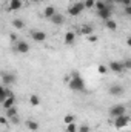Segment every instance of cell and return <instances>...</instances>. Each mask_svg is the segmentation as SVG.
<instances>
[{
  "mask_svg": "<svg viewBox=\"0 0 131 132\" xmlns=\"http://www.w3.org/2000/svg\"><path fill=\"white\" fill-rule=\"evenodd\" d=\"M68 85H69V89L74 91V92H82V91L85 89V81H83V78H82L77 72L72 74V77L69 78Z\"/></svg>",
  "mask_w": 131,
  "mask_h": 132,
  "instance_id": "cell-1",
  "label": "cell"
},
{
  "mask_svg": "<svg viewBox=\"0 0 131 132\" xmlns=\"http://www.w3.org/2000/svg\"><path fill=\"white\" fill-rule=\"evenodd\" d=\"M125 114H127L125 104H114L110 109V117L111 118H116V117H120V115H125Z\"/></svg>",
  "mask_w": 131,
  "mask_h": 132,
  "instance_id": "cell-2",
  "label": "cell"
},
{
  "mask_svg": "<svg viewBox=\"0 0 131 132\" xmlns=\"http://www.w3.org/2000/svg\"><path fill=\"white\" fill-rule=\"evenodd\" d=\"M83 9H85V8H83V2H77V3H74V5H71V6L68 8V14L72 15V17H76V15L82 14Z\"/></svg>",
  "mask_w": 131,
  "mask_h": 132,
  "instance_id": "cell-3",
  "label": "cell"
},
{
  "mask_svg": "<svg viewBox=\"0 0 131 132\" xmlns=\"http://www.w3.org/2000/svg\"><path fill=\"white\" fill-rule=\"evenodd\" d=\"M128 123H130V117L125 114V115H120V117H116L114 118V126L117 128V129H122V128H125V126H128Z\"/></svg>",
  "mask_w": 131,
  "mask_h": 132,
  "instance_id": "cell-4",
  "label": "cell"
},
{
  "mask_svg": "<svg viewBox=\"0 0 131 132\" xmlns=\"http://www.w3.org/2000/svg\"><path fill=\"white\" fill-rule=\"evenodd\" d=\"M111 14H113V6L111 5H106L103 9H100L97 11V15L105 22V20H108V19H111Z\"/></svg>",
  "mask_w": 131,
  "mask_h": 132,
  "instance_id": "cell-5",
  "label": "cell"
},
{
  "mask_svg": "<svg viewBox=\"0 0 131 132\" xmlns=\"http://www.w3.org/2000/svg\"><path fill=\"white\" fill-rule=\"evenodd\" d=\"M123 92H125V88H123L122 85H113V86L110 88V95H113V97L123 95Z\"/></svg>",
  "mask_w": 131,
  "mask_h": 132,
  "instance_id": "cell-6",
  "label": "cell"
},
{
  "mask_svg": "<svg viewBox=\"0 0 131 132\" xmlns=\"http://www.w3.org/2000/svg\"><path fill=\"white\" fill-rule=\"evenodd\" d=\"M31 37H33L34 42H37V43H43L45 40H46V32H43V31H31Z\"/></svg>",
  "mask_w": 131,
  "mask_h": 132,
  "instance_id": "cell-7",
  "label": "cell"
},
{
  "mask_svg": "<svg viewBox=\"0 0 131 132\" xmlns=\"http://www.w3.org/2000/svg\"><path fill=\"white\" fill-rule=\"evenodd\" d=\"M110 71H113L114 74H122L123 72V66H122V62H111L110 65L106 66Z\"/></svg>",
  "mask_w": 131,
  "mask_h": 132,
  "instance_id": "cell-8",
  "label": "cell"
},
{
  "mask_svg": "<svg viewBox=\"0 0 131 132\" xmlns=\"http://www.w3.org/2000/svg\"><path fill=\"white\" fill-rule=\"evenodd\" d=\"M17 52L19 54H28L30 52V45L25 40H17Z\"/></svg>",
  "mask_w": 131,
  "mask_h": 132,
  "instance_id": "cell-9",
  "label": "cell"
},
{
  "mask_svg": "<svg viewBox=\"0 0 131 132\" xmlns=\"http://www.w3.org/2000/svg\"><path fill=\"white\" fill-rule=\"evenodd\" d=\"M2 81L5 86H9L16 81V75L14 74H2Z\"/></svg>",
  "mask_w": 131,
  "mask_h": 132,
  "instance_id": "cell-10",
  "label": "cell"
},
{
  "mask_svg": "<svg viewBox=\"0 0 131 132\" xmlns=\"http://www.w3.org/2000/svg\"><path fill=\"white\" fill-rule=\"evenodd\" d=\"M54 25H57V26H60V25H63V22H65V17L62 15V14H59V12H56L51 19H49Z\"/></svg>",
  "mask_w": 131,
  "mask_h": 132,
  "instance_id": "cell-11",
  "label": "cell"
},
{
  "mask_svg": "<svg viewBox=\"0 0 131 132\" xmlns=\"http://www.w3.org/2000/svg\"><path fill=\"white\" fill-rule=\"evenodd\" d=\"M22 0H9V6H8V11H19L22 8Z\"/></svg>",
  "mask_w": 131,
  "mask_h": 132,
  "instance_id": "cell-12",
  "label": "cell"
},
{
  "mask_svg": "<svg viewBox=\"0 0 131 132\" xmlns=\"http://www.w3.org/2000/svg\"><path fill=\"white\" fill-rule=\"evenodd\" d=\"M57 11H56V8L54 6H46L45 9H43V17H46V19H51L54 14H56Z\"/></svg>",
  "mask_w": 131,
  "mask_h": 132,
  "instance_id": "cell-13",
  "label": "cell"
},
{
  "mask_svg": "<svg viewBox=\"0 0 131 132\" xmlns=\"http://www.w3.org/2000/svg\"><path fill=\"white\" fill-rule=\"evenodd\" d=\"M14 104H16V97H14V94L9 95V97H6L5 101H3V108H5V109L11 108V106H14Z\"/></svg>",
  "mask_w": 131,
  "mask_h": 132,
  "instance_id": "cell-14",
  "label": "cell"
},
{
  "mask_svg": "<svg viewBox=\"0 0 131 132\" xmlns=\"http://www.w3.org/2000/svg\"><path fill=\"white\" fill-rule=\"evenodd\" d=\"M94 31V28L91 26V25H83V26H80V29H79V32L83 34V35H90V34H93Z\"/></svg>",
  "mask_w": 131,
  "mask_h": 132,
  "instance_id": "cell-15",
  "label": "cell"
},
{
  "mask_svg": "<svg viewBox=\"0 0 131 132\" xmlns=\"http://www.w3.org/2000/svg\"><path fill=\"white\" fill-rule=\"evenodd\" d=\"M6 111V118H12V117H17V108L16 106H11V108H8V109H5Z\"/></svg>",
  "mask_w": 131,
  "mask_h": 132,
  "instance_id": "cell-16",
  "label": "cell"
},
{
  "mask_svg": "<svg viewBox=\"0 0 131 132\" xmlns=\"http://www.w3.org/2000/svg\"><path fill=\"white\" fill-rule=\"evenodd\" d=\"M105 26H106V29H110V31H116V29H117V23H116L114 20H111V19L105 20Z\"/></svg>",
  "mask_w": 131,
  "mask_h": 132,
  "instance_id": "cell-17",
  "label": "cell"
},
{
  "mask_svg": "<svg viewBox=\"0 0 131 132\" xmlns=\"http://www.w3.org/2000/svg\"><path fill=\"white\" fill-rule=\"evenodd\" d=\"M76 40V34L74 32H66L65 34V43L66 45H72Z\"/></svg>",
  "mask_w": 131,
  "mask_h": 132,
  "instance_id": "cell-18",
  "label": "cell"
},
{
  "mask_svg": "<svg viewBox=\"0 0 131 132\" xmlns=\"http://www.w3.org/2000/svg\"><path fill=\"white\" fill-rule=\"evenodd\" d=\"M12 26H14L16 29H23V28H25V22L20 20V19H14V20H12Z\"/></svg>",
  "mask_w": 131,
  "mask_h": 132,
  "instance_id": "cell-19",
  "label": "cell"
},
{
  "mask_svg": "<svg viewBox=\"0 0 131 132\" xmlns=\"http://www.w3.org/2000/svg\"><path fill=\"white\" fill-rule=\"evenodd\" d=\"M26 128H28L30 131H37V129H39V123L34 121V120H28V121H26Z\"/></svg>",
  "mask_w": 131,
  "mask_h": 132,
  "instance_id": "cell-20",
  "label": "cell"
},
{
  "mask_svg": "<svg viewBox=\"0 0 131 132\" xmlns=\"http://www.w3.org/2000/svg\"><path fill=\"white\" fill-rule=\"evenodd\" d=\"M30 103H31L33 106H39V104H40V98H39V95L33 94V95L30 97Z\"/></svg>",
  "mask_w": 131,
  "mask_h": 132,
  "instance_id": "cell-21",
  "label": "cell"
},
{
  "mask_svg": "<svg viewBox=\"0 0 131 132\" xmlns=\"http://www.w3.org/2000/svg\"><path fill=\"white\" fill-rule=\"evenodd\" d=\"M66 132H77V125L72 121V123H68L66 125Z\"/></svg>",
  "mask_w": 131,
  "mask_h": 132,
  "instance_id": "cell-22",
  "label": "cell"
},
{
  "mask_svg": "<svg viewBox=\"0 0 131 132\" xmlns=\"http://www.w3.org/2000/svg\"><path fill=\"white\" fill-rule=\"evenodd\" d=\"M94 3H96V0H85L83 2V8L91 9V8H94Z\"/></svg>",
  "mask_w": 131,
  "mask_h": 132,
  "instance_id": "cell-23",
  "label": "cell"
},
{
  "mask_svg": "<svg viewBox=\"0 0 131 132\" xmlns=\"http://www.w3.org/2000/svg\"><path fill=\"white\" fill-rule=\"evenodd\" d=\"M94 6L97 8V11H100V9H103V8L106 6V3H105V2H102V0H99V2H96V3H94Z\"/></svg>",
  "mask_w": 131,
  "mask_h": 132,
  "instance_id": "cell-24",
  "label": "cell"
},
{
  "mask_svg": "<svg viewBox=\"0 0 131 132\" xmlns=\"http://www.w3.org/2000/svg\"><path fill=\"white\" fill-rule=\"evenodd\" d=\"M77 132H90V126H88V125L77 126Z\"/></svg>",
  "mask_w": 131,
  "mask_h": 132,
  "instance_id": "cell-25",
  "label": "cell"
},
{
  "mask_svg": "<svg viewBox=\"0 0 131 132\" xmlns=\"http://www.w3.org/2000/svg\"><path fill=\"white\" fill-rule=\"evenodd\" d=\"M63 121H65V125H68V123H72V121H74V115H71V114H68V115H65Z\"/></svg>",
  "mask_w": 131,
  "mask_h": 132,
  "instance_id": "cell-26",
  "label": "cell"
},
{
  "mask_svg": "<svg viewBox=\"0 0 131 132\" xmlns=\"http://www.w3.org/2000/svg\"><path fill=\"white\" fill-rule=\"evenodd\" d=\"M122 66H123V69H131V60L127 59L125 62H122Z\"/></svg>",
  "mask_w": 131,
  "mask_h": 132,
  "instance_id": "cell-27",
  "label": "cell"
},
{
  "mask_svg": "<svg viewBox=\"0 0 131 132\" xmlns=\"http://www.w3.org/2000/svg\"><path fill=\"white\" fill-rule=\"evenodd\" d=\"M97 71L100 72V74H106V71H108V68L105 65H99V68H97Z\"/></svg>",
  "mask_w": 131,
  "mask_h": 132,
  "instance_id": "cell-28",
  "label": "cell"
},
{
  "mask_svg": "<svg viewBox=\"0 0 131 132\" xmlns=\"http://www.w3.org/2000/svg\"><path fill=\"white\" fill-rule=\"evenodd\" d=\"M99 38H97V35H93V34H90L88 35V42H91V43H96Z\"/></svg>",
  "mask_w": 131,
  "mask_h": 132,
  "instance_id": "cell-29",
  "label": "cell"
},
{
  "mask_svg": "<svg viewBox=\"0 0 131 132\" xmlns=\"http://www.w3.org/2000/svg\"><path fill=\"white\" fill-rule=\"evenodd\" d=\"M120 5H123V6H131V0H120Z\"/></svg>",
  "mask_w": 131,
  "mask_h": 132,
  "instance_id": "cell-30",
  "label": "cell"
},
{
  "mask_svg": "<svg viewBox=\"0 0 131 132\" xmlns=\"http://www.w3.org/2000/svg\"><path fill=\"white\" fill-rule=\"evenodd\" d=\"M106 5H113V3H120V0H105Z\"/></svg>",
  "mask_w": 131,
  "mask_h": 132,
  "instance_id": "cell-31",
  "label": "cell"
},
{
  "mask_svg": "<svg viewBox=\"0 0 131 132\" xmlns=\"http://www.w3.org/2000/svg\"><path fill=\"white\" fill-rule=\"evenodd\" d=\"M125 14L127 15H131V6H125Z\"/></svg>",
  "mask_w": 131,
  "mask_h": 132,
  "instance_id": "cell-32",
  "label": "cell"
},
{
  "mask_svg": "<svg viewBox=\"0 0 131 132\" xmlns=\"http://www.w3.org/2000/svg\"><path fill=\"white\" fill-rule=\"evenodd\" d=\"M6 120H8L6 117H0V123H2V125H6Z\"/></svg>",
  "mask_w": 131,
  "mask_h": 132,
  "instance_id": "cell-33",
  "label": "cell"
},
{
  "mask_svg": "<svg viewBox=\"0 0 131 132\" xmlns=\"http://www.w3.org/2000/svg\"><path fill=\"white\" fill-rule=\"evenodd\" d=\"M3 91H5V86H2V85H0V95L3 94Z\"/></svg>",
  "mask_w": 131,
  "mask_h": 132,
  "instance_id": "cell-34",
  "label": "cell"
},
{
  "mask_svg": "<svg viewBox=\"0 0 131 132\" xmlns=\"http://www.w3.org/2000/svg\"><path fill=\"white\" fill-rule=\"evenodd\" d=\"M33 2H40V0H33Z\"/></svg>",
  "mask_w": 131,
  "mask_h": 132,
  "instance_id": "cell-35",
  "label": "cell"
},
{
  "mask_svg": "<svg viewBox=\"0 0 131 132\" xmlns=\"http://www.w3.org/2000/svg\"><path fill=\"white\" fill-rule=\"evenodd\" d=\"M5 132H8V131H5Z\"/></svg>",
  "mask_w": 131,
  "mask_h": 132,
  "instance_id": "cell-36",
  "label": "cell"
}]
</instances>
